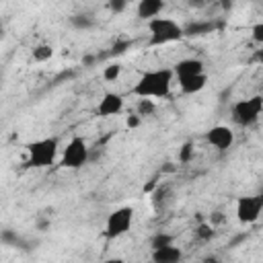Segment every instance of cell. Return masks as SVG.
<instances>
[{
	"mask_svg": "<svg viewBox=\"0 0 263 263\" xmlns=\"http://www.w3.org/2000/svg\"><path fill=\"white\" fill-rule=\"evenodd\" d=\"M173 68H156V70H148L144 72L138 82L132 86V95L140 97V99H166L171 95V86H173Z\"/></svg>",
	"mask_w": 263,
	"mask_h": 263,
	"instance_id": "obj_1",
	"label": "cell"
},
{
	"mask_svg": "<svg viewBox=\"0 0 263 263\" xmlns=\"http://www.w3.org/2000/svg\"><path fill=\"white\" fill-rule=\"evenodd\" d=\"M27 150V166L31 168H47L53 164L58 150H60V140L58 138H39L33 140L25 146Z\"/></svg>",
	"mask_w": 263,
	"mask_h": 263,
	"instance_id": "obj_2",
	"label": "cell"
},
{
	"mask_svg": "<svg viewBox=\"0 0 263 263\" xmlns=\"http://www.w3.org/2000/svg\"><path fill=\"white\" fill-rule=\"evenodd\" d=\"M148 45L156 47V45H166V43H175L179 39H183V27L168 16H156L148 21Z\"/></svg>",
	"mask_w": 263,
	"mask_h": 263,
	"instance_id": "obj_3",
	"label": "cell"
},
{
	"mask_svg": "<svg viewBox=\"0 0 263 263\" xmlns=\"http://www.w3.org/2000/svg\"><path fill=\"white\" fill-rule=\"evenodd\" d=\"M261 111H263V97L261 95L240 99L232 105V121L240 127H251L259 121Z\"/></svg>",
	"mask_w": 263,
	"mask_h": 263,
	"instance_id": "obj_4",
	"label": "cell"
},
{
	"mask_svg": "<svg viewBox=\"0 0 263 263\" xmlns=\"http://www.w3.org/2000/svg\"><path fill=\"white\" fill-rule=\"evenodd\" d=\"M88 158H90V148H88L86 140L82 136H74V138H70L66 148L62 150L60 166L70 168V171H78L88 162Z\"/></svg>",
	"mask_w": 263,
	"mask_h": 263,
	"instance_id": "obj_5",
	"label": "cell"
},
{
	"mask_svg": "<svg viewBox=\"0 0 263 263\" xmlns=\"http://www.w3.org/2000/svg\"><path fill=\"white\" fill-rule=\"evenodd\" d=\"M132 222H134V208H129V205H121V208L113 210V212L107 216L103 236H105L107 240L119 238V236H123V234L132 228Z\"/></svg>",
	"mask_w": 263,
	"mask_h": 263,
	"instance_id": "obj_6",
	"label": "cell"
},
{
	"mask_svg": "<svg viewBox=\"0 0 263 263\" xmlns=\"http://www.w3.org/2000/svg\"><path fill=\"white\" fill-rule=\"evenodd\" d=\"M263 212V195H245L236 199V218L240 224H253Z\"/></svg>",
	"mask_w": 263,
	"mask_h": 263,
	"instance_id": "obj_7",
	"label": "cell"
},
{
	"mask_svg": "<svg viewBox=\"0 0 263 263\" xmlns=\"http://www.w3.org/2000/svg\"><path fill=\"white\" fill-rule=\"evenodd\" d=\"M205 142L216 150H228L234 144V132L228 125H214L205 132Z\"/></svg>",
	"mask_w": 263,
	"mask_h": 263,
	"instance_id": "obj_8",
	"label": "cell"
},
{
	"mask_svg": "<svg viewBox=\"0 0 263 263\" xmlns=\"http://www.w3.org/2000/svg\"><path fill=\"white\" fill-rule=\"evenodd\" d=\"M197 74H203V62L199 58H183L173 68V76L177 82H183V80L193 78Z\"/></svg>",
	"mask_w": 263,
	"mask_h": 263,
	"instance_id": "obj_9",
	"label": "cell"
},
{
	"mask_svg": "<svg viewBox=\"0 0 263 263\" xmlns=\"http://www.w3.org/2000/svg\"><path fill=\"white\" fill-rule=\"evenodd\" d=\"M121 111H123V97L119 92H105L97 105L99 117H113V115H119Z\"/></svg>",
	"mask_w": 263,
	"mask_h": 263,
	"instance_id": "obj_10",
	"label": "cell"
},
{
	"mask_svg": "<svg viewBox=\"0 0 263 263\" xmlns=\"http://www.w3.org/2000/svg\"><path fill=\"white\" fill-rule=\"evenodd\" d=\"M164 10V2L162 0H140L138 6H136V14L138 18L142 21H150V18H156L160 16V12Z\"/></svg>",
	"mask_w": 263,
	"mask_h": 263,
	"instance_id": "obj_11",
	"label": "cell"
},
{
	"mask_svg": "<svg viewBox=\"0 0 263 263\" xmlns=\"http://www.w3.org/2000/svg\"><path fill=\"white\" fill-rule=\"evenodd\" d=\"M181 259H183V251L175 245L152 251V263H181Z\"/></svg>",
	"mask_w": 263,
	"mask_h": 263,
	"instance_id": "obj_12",
	"label": "cell"
},
{
	"mask_svg": "<svg viewBox=\"0 0 263 263\" xmlns=\"http://www.w3.org/2000/svg\"><path fill=\"white\" fill-rule=\"evenodd\" d=\"M214 29H216V23L212 21H193L183 27V37H201V35L214 33Z\"/></svg>",
	"mask_w": 263,
	"mask_h": 263,
	"instance_id": "obj_13",
	"label": "cell"
},
{
	"mask_svg": "<svg viewBox=\"0 0 263 263\" xmlns=\"http://www.w3.org/2000/svg\"><path fill=\"white\" fill-rule=\"evenodd\" d=\"M0 242L6 245V247H12V249H25V251L31 249L29 240H25V238H23L16 230H12V228H4V230L0 232Z\"/></svg>",
	"mask_w": 263,
	"mask_h": 263,
	"instance_id": "obj_14",
	"label": "cell"
},
{
	"mask_svg": "<svg viewBox=\"0 0 263 263\" xmlns=\"http://www.w3.org/2000/svg\"><path fill=\"white\" fill-rule=\"evenodd\" d=\"M68 21H70V25H72L74 29H78V31H88V29L97 27V16H95L92 12H86V10L74 12Z\"/></svg>",
	"mask_w": 263,
	"mask_h": 263,
	"instance_id": "obj_15",
	"label": "cell"
},
{
	"mask_svg": "<svg viewBox=\"0 0 263 263\" xmlns=\"http://www.w3.org/2000/svg\"><path fill=\"white\" fill-rule=\"evenodd\" d=\"M205 84H208V74L203 72V74H197L193 78H187V80L179 82V88H181L183 95H195V92L203 90Z\"/></svg>",
	"mask_w": 263,
	"mask_h": 263,
	"instance_id": "obj_16",
	"label": "cell"
},
{
	"mask_svg": "<svg viewBox=\"0 0 263 263\" xmlns=\"http://www.w3.org/2000/svg\"><path fill=\"white\" fill-rule=\"evenodd\" d=\"M31 55H33L35 62H47V60L53 55V47H51L49 43H39V45L33 47Z\"/></svg>",
	"mask_w": 263,
	"mask_h": 263,
	"instance_id": "obj_17",
	"label": "cell"
},
{
	"mask_svg": "<svg viewBox=\"0 0 263 263\" xmlns=\"http://www.w3.org/2000/svg\"><path fill=\"white\" fill-rule=\"evenodd\" d=\"M173 234H168V232H156V234H152V238H150V249L154 251V249H162V247H168V245H173Z\"/></svg>",
	"mask_w": 263,
	"mask_h": 263,
	"instance_id": "obj_18",
	"label": "cell"
},
{
	"mask_svg": "<svg viewBox=\"0 0 263 263\" xmlns=\"http://www.w3.org/2000/svg\"><path fill=\"white\" fill-rule=\"evenodd\" d=\"M214 234H216V228H214L212 224H208V222H201V224H197V228H195V238H197V240L208 242V240L214 238Z\"/></svg>",
	"mask_w": 263,
	"mask_h": 263,
	"instance_id": "obj_19",
	"label": "cell"
},
{
	"mask_svg": "<svg viewBox=\"0 0 263 263\" xmlns=\"http://www.w3.org/2000/svg\"><path fill=\"white\" fill-rule=\"evenodd\" d=\"M154 101L152 99H140L138 101V107H136V115L140 117H146V115H152L154 113Z\"/></svg>",
	"mask_w": 263,
	"mask_h": 263,
	"instance_id": "obj_20",
	"label": "cell"
},
{
	"mask_svg": "<svg viewBox=\"0 0 263 263\" xmlns=\"http://www.w3.org/2000/svg\"><path fill=\"white\" fill-rule=\"evenodd\" d=\"M121 76V64H109V66H105V70H103V78L107 80V82H115L117 78Z\"/></svg>",
	"mask_w": 263,
	"mask_h": 263,
	"instance_id": "obj_21",
	"label": "cell"
},
{
	"mask_svg": "<svg viewBox=\"0 0 263 263\" xmlns=\"http://www.w3.org/2000/svg\"><path fill=\"white\" fill-rule=\"evenodd\" d=\"M191 156H193V142H185V144L181 146L179 160H181V162H187V160H191Z\"/></svg>",
	"mask_w": 263,
	"mask_h": 263,
	"instance_id": "obj_22",
	"label": "cell"
},
{
	"mask_svg": "<svg viewBox=\"0 0 263 263\" xmlns=\"http://www.w3.org/2000/svg\"><path fill=\"white\" fill-rule=\"evenodd\" d=\"M127 8V2L125 0H111L109 2V10L113 12V14H119V12H123Z\"/></svg>",
	"mask_w": 263,
	"mask_h": 263,
	"instance_id": "obj_23",
	"label": "cell"
},
{
	"mask_svg": "<svg viewBox=\"0 0 263 263\" xmlns=\"http://www.w3.org/2000/svg\"><path fill=\"white\" fill-rule=\"evenodd\" d=\"M251 37L255 43H263V23H257L253 29H251Z\"/></svg>",
	"mask_w": 263,
	"mask_h": 263,
	"instance_id": "obj_24",
	"label": "cell"
},
{
	"mask_svg": "<svg viewBox=\"0 0 263 263\" xmlns=\"http://www.w3.org/2000/svg\"><path fill=\"white\" fill-rule=\"evenodd\" d=\"M140 123H142V117H140V115H127V119H125V125H127L129 129L140 127Z\"/></svg>",
	"mask_w": 263,
	"mask_h": 263,
	"instance_id": "obj_25",
	"label": "cell"
},
{
	"mask_svg": "<svg viewBox=\"0 0 263 263\" xmlns=\"http://www.w3.org/2000/svg\"><path fill=\"white\" fill-rule=\"evenodd\" d=\"M218 222H224V216H222L220 212H214V214H212V226L216 228V224H218Z\"/></svg>",
	"mask_w": 263,
	"mask_h": 263,
	"instance_id": "obj_26",
	"label": "cell"
},
{
	"mask_svg": "<svg viewBox=\"0 0 263 263\" xmlns=\"http://www.w3.org/2000/svg\"><path fill=\"white\" fill-rule=\"evenodd\" d=\"M103 263H125L123 259H119V257H111V259H105Z\"/></svg>",
	"mask_w": 263,
	"mask_h": 263,
	"instance_id": "obj_27",
	"label": "cell"
},
{
	"mask_svg": "<svg viewBox=\"0 0 263 263\" xmlns=\"http://www.w3.org/2000/svg\"><path fill=\"white\" fill-rule=\"evenodd\" d=\"M203 263H220V261H218L216 257H205V259H203Z\"/></svg>",
	"mask_w": 263,
	"mask_h": 263,
	"instance_id": "obj_28",
	"label": "cell"
},
{
	"mask_svg": "<svg viewBox=\"0 0 263 263\" xmlns=\"http://www.w3.org/2000/svg\"><path fill=\"white\" fill-rule=\"evenodd\" d=\"M2 37H4V33H2V25H0V39H2Z\"/></svg>",
	"mask_w": 263,
	"mask_h": 263,
	"instance_id": "obj_29",
	"label": "cell"
}]
</instances>
